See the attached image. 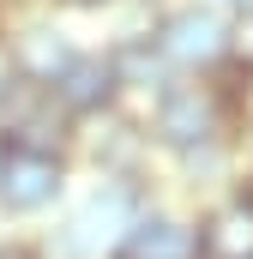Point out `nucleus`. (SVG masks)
I'll list each match as a JSON object with an SVG mask.
<instances>
[{
    "label": "nucleus",
    "instance_id": "nucleus-1",
    "mask_svg": "<svg viewBox=\"0 0 253 259\" xmlns=\"http://www.w3.org/2000/svg\"><path fill=\"white\" fill-rule=\"evenodd\" d=\"M235 103L205 78V72H175L157 97H151V139L169 145V151H205V145H223L235 127Z\"/></svg>",
    "mask_w": 253,
    "mask_h": 259
},
{
    "label": "nucleus",
    "instance_id": "nucleus-4",
    "mask_svg": "<svg viewBox=\"0 0 253 259\" xmlns=\"http://www.w3.org/2000/svg\"><path fill=\"white\" fill-rule=\"evenodd\" d=\"M49 97L61 103L72 121H97V115H109V109H115V97H121L109 55H103V49H78V55L49 78Z\"/></svg>",
    "mask_w": 253,
    "mask_h": 259
},
{
    "label": "nucleus",
    "instance_id": "nucleus-10",
    "mask_svg": "<svg viewBox=\"0 0 253 259\" xmlns=\"http://www.w3.org/2000/svg\"><path fill=\"white\" fill-rule=\"evenodd\" d=\"M18 72V61H12V36H6V18H0V84Z\"/></svg>",
    "mask_w": 253,
    "mask_h": 259
},
{
    "label": "nucleus",
    "instance_id": "nucleus-13",
    "mask_svg": "<svg viewBox=\"0 0 253 259\" xmlns=\"http://www.w3.org/2000/svg\"><path fill=\"white\" fill-rule=\"evenodd\" d=\"M0 6H6V0H0Z\"/></svg>",
    "mask_w": 253,
    "mask_h": 259
},
{
    "label": "nucleus",
    "instance_id": "nucleus-7",
    "mask_svg": "<svg viewBox=\"0 0 253 259\" xmlns=\"http://www.w3.org/2000/svg\"><path fill=\"white\" fill-rule=\"evenodd\" d=\"M121 259H199V235L169 223V217H139L126 229V247Z\"/></svg>",
    "mask_w": 253,
    "mask_h": 259
},
{
    "label": "nucleus",
    "instance_id": "nucleus-6",
    "mask_svg": "<svg viewBox=\"0 0 253 259\" xmlns=\"http://www.w3.org/2000/svg\"><path fill=\"white\" fill-rule=\"evenodd\" d=\"M103 55H109V66H115V84H121V91H151V97H157V91L175 78L151 36H121V42H109Z\"/></svg>",
    "mask_w": 253,
    "mask_h": 259
},
{
    "label": "nucleus",
    "instance_id": "nucleus-9",
    "mask_svg": "<svg viewBox=\"0 0 253 259\" xmlns=\"http://www.w3.org/2000/svg\"><path fill=\"white\" fill-rule=\"evenodd\" d=\"M229 55L253 66V0H235V18H229Z\"/></svg>",
    "mask_w": 253,
    "mask_h": 259
},
{
    "label": "nucleus",
    "instance_id": "nucleus-8",
    "mask_svg": "<svg viewBox=\"0 0 253 259\" xmlns=\"http://www.w3.org/2000/svg\"><path fill=\"white\" fill-rule=\"evenodd\" d=\"M199 253L253 259V199H229L223 211H211V223L199 229Z\"/></svg>",
    "mask_w": 253,
    "mask_h": 259
},
{
    "label": "nucleus",
    "instance_id": "nucleus-3",
    "mask_svg": "<svg viewBox=\"0 0 253 259\" xmlns=\"http://www.w3.org/2000/svg\"><path fill=\"white\" fill-rule=\"evenodd\" d=\"M66 187V151H43V145H6L0 139V211L30 217L43 205H55Z\"/></svg>",
    "mask_w": 253,
    "mask_h": 259
},
{
    "label": "nucleus",
    "instance_id": "nucleus-5",
    "mask_svg": "<svg viewBox=\"0 0 253 259\" xmlns=\"http://www.w3.org/2000/svg\"><path fill=\"white\" fill-rule=\"evenodd\" d=\"M6 36H12V61H18V72H30L36 84H49V78L78 55V42L66 36L61 24H49V18H6Z\"/></svg>",
    "mask_w": 253,
    "mask_h": 259
},
{
    "label": "nucleus",
    "instance_id": "nucleus-12",
    "mask_svg": "<svg viewBox=\"0 0 253 259\" xmlns=\"http://www.w3.org/2000/svg\"><path fill=\"white\" fill-rule=\"evenodd\" d=\"M0 259H36V253H30V247H18V241H12V247H0Z\"/></svg>",
    "mask_w": 253,
    "mask_h": 259
},
{
    "label": "nucleus",
    "instance_id": "nucleus-11",
    "mask_svg": "<svg viewBox=\"0 0 253 259\" xmlns=\"http://www.w3.org/2000/svg\"><path fill=\"white\" fill-rule=\"evenodd\" d=\"M49 6H61V12H103V6H115V0H49Z\"/></svg>",
    "mask_w": 253,
    "mask_h": 259
},
{
    "label": "nucleus",
    "instance_id": "nucleus-2",
    "mask_svg": "<svg viewBox=\"0 0 253 259\" xmlns=\"http://www.w3.org/2000/svg\"><path fill=\"white\" fill-rule=\"evenodd\" d=\"M151 42L169 72H211L217 61H229V18L211 0H181L151 24Z\"/></svg>",
    "mask_w": 253,
    "mask_h": 259
}]
</instances>
